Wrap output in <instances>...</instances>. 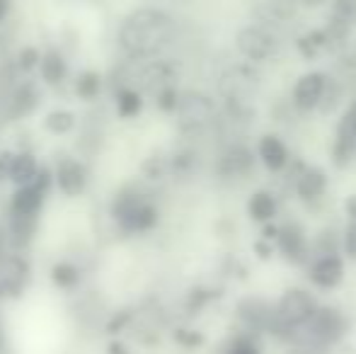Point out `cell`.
Masks as SVG:
<instances>
[{
	"instance_id": "obj_1",
	"label": "cell",
	"mask_w": 356,
	"mask_h": 354,
	"mask_svg": "<svg viewBox=\"0 0 356 354\" xmlns=\"http://www.w3.org/2000/svg\"><path fill=\"white\" fill-rule=\"evenodd\" d=\"M175 34H177V24L172 15L165 13L163 8L143 5L124 15L114 39L124 61L143 63L158 58L175 42Z\"/></svg>"
},
{
	"instance_id": "obj_2",
	"label": "cell",
	"mask_w": 356,
	"mask_h": 354,
	"mask_svg": "<svg viewBox=\"0 0 356 354\" xmlns=\"http://www.w3.org/2000/svg\"><path fill=\"white\" fill-rule=\"evenodd\" d=\"M107 216L122 238H136L158 228L160 209L141 184L127 182L112 194L107 204Z\"/></svg>"
},
{
	"instance_id": "obj_3",
	"label": "cell",
	"mask_w": 356,
	"mask_h": 354,
	"mask_svg": "<svg viewBox=\"0 0 356 354\" xmlns=\"http://www.w3.org/2000/svg\"><path fill=\"white\" fill-rule=\"evenodd\" d=\"M259 92V76L245 63L228 66L218 78V95L225 102V112L233 119H252L254 99Z\"/></svg>"
},
{
	"instance_id": "obj_4",
	"label": "cell",
	"mask_w": 356,
	"mask_h": 354,
	"mask_svg": "<svg viewBox=\"0 0 356 354\" xmlns=\"http://www.w3.org/2000/svg\"><path fill=\"white\" fill-rule=\"evenodd\" d=\"M54 192V175L51 166L42 163L37 177L22 187H13L8 202H5V216H39L47 207L49 197Z\"/></svg>"
},
{
	"instance_id": "obj_5",
	"label": "cell",
	"mask_w": 356,
	"mask_h": 354,
	"mask_svg": "<svg viewBox=\"0 0 356 354\" xmlns=\"http://www.w3.org/2000/svg\"><path fill=\"white\" fill-rule=\"evenodd\" d=\"M47 90L37 81V76L19 78L15 88L0 95V122L3 124H19L24 119L34 117L42 109Z\"/></svg>"
},
{
	"instance_id": "obj_6",
	"label": "cell",
	"mask_w": 356,
	"mask_h": 354,
	"mask_svg": "<svg viewBox=\"0 0 356 354\" xmlns=\"http://www.w3.org/2000/svg\"><path fill=\"white\" fill-rule=\"evenodd\" d=\"M51 175H54V192H58L63 199H80L88 194L90 182H92V172L85 158L78 153H61L56 161L51 163Z\"/></svg>"
},
{
	"instance_id": "obj_7",
	"label": "cell",
	"mask_w": 356,
	"mask_h": 354,
	"mask_svg": "<svg viewBox=\"0 0 356 354\" xmlns=\"http://www.w3.org/2000/svg\"><path fill=\"white\" fill-rule=\"evenodd\" d=\"M315 311H318V306H315V298L310 296L308 291L293 289V291L284 293V298L279 301V308H277V313H274L269 330L277 332L279 337L291 340V337H296L293 332L298 330L300 325H305L310 318H313Z\"/></svg>"
},
{
	"instance_id": "obj_8",
	"label": "cell",
	"mask_w": 356,
	"mask_h": 354,
	"mask_svg": "<svg viewBox=\"0 0 356 354\" xmlns=\"http://www.w3.org/2000/svg\"><path fill=\"white\" fill-rule=\"evenodd\" d=\"M175 117L182 134H199L216 119V102L199 90H187V92H179Z\"/></svg>"
},
{
	"instance_id": "obj_9",
	"label": "cell",
	"mask_w": 356,
	"mask_h": 354,
	"mask_svg": "<svg viewBox=\"0 0 356 354\" xmlns=\"http://www.w3.org/2000/svg\"><path fill=\"white\" fill-rule=\"evenodd\" d=\"M34 279V265L29 260V252H13L0 260V289L5 301H19L27 293L29 284Z\"/></svg>"
},
{
	"instance_id": "obj_10",
	"label": "cell",
	"mask_w": 356,
	"mask_h": 354,
	"mask_svg": "<svg viewBox=\"0 0 356 354\" xmlns=\"http://www.w3.org/2000/svg\"><path fill=\"white\" fill-rule=\"evenodd\" d=\"M37 81L42 83L44 90H61L71 83V61H68V54L58 44H47L42 49Z\"/></svg>"
},
{
	"instance_id": "obj_11",
	"label": "cell",
	"mask_w": 356,
	"mask_h": 354,
	"mask_svg": "<svg viewBox=\"0 0 356 354\" xmlns=\"http://www.w3.org/2000/svg\"><path fill=\"white\" fill-rule=\"evenodd\" d=\"M235 47L250 61H269V58L277 56L279 42L267 27H259V24H250L243 27L235 37Z\"/></svg>"
},
{
	"instance_id": "obj_12",
	"label": "cell",
	"mask_w": 356,
	"mask_h": 354,
	"mask_svg": "<svg viewBox=\"0 0 356 354\" xmlns=\"http://www.w3.org/2000/svg\"><path fill=\"white\" fill-rule=\"evenodd\" d=\"M305 325L310 328V340H313L315 345H332V342L342 340L349 330L347 318H344L337 308H330V306L318 308Z\"/></svg>"
},
{
	"instance_id": "obj_13",
	"label": "cell",
	"mask_w": 356,
	"mask_h": 354,
	"mask_svg": "<svg viewBox=\"0 0 356 354\" xmlns=\"http://www.w3.org/2000/svg\"><path fill=\"white\" fill-rule=\"evenodd\" d=\"M71 92L78 102L97 104L102 95L107 92V76L99 68H80L75 76H71Z\"/></svg>"
},
{
	"instance_id": "obj_14",
	"label": "cell",
	"mask_w": 356,
	"mask_h": 354,
	"mask_svg": "<svg viewBox=\"0 0 356 354\" xmlns=\"http://www.w3.org/2000/svg\"><path fill=\"white\" fill-rule=\"evenodd\" d=\"M5 233L13 252H29L42 228L39 216H5Z\"/></svg>"
},
{
	"instance_id": "obj_15",
	"label": "cell",
	"mask_w": 356,
	"mask_h": 354,
	"mask_svg": "<svg viewBox=\"0 0 356 354\" xmlns=\"http://www.w3.org/2000/svg\"><path fill=\"white\" fill-rule=\"evenodd\" d=\"M354 27H356V0H334L332 13H330V24L325 29L330 39V47H342Z\"/></svg>"
},
{
	"instance_id": "obj_16",
	"label": "cell",
	"mask_w": 356,
	"mask_h": 354,
	"mask_svg": "<svg viewBox=\"0 0 356 354\" xmlns=\"http://www.w3.org/2000/svg\"><path fill=\"white\" fill-rule=\"evenodd\" d=\"M356 153V104L347 109L342 122L337 124V136L332 146V161L337 168H344L352 163Z\"/></svg>"
},
{
	"instance_id": "obj_17",
	"label": "cell",
	"mask_w": 356,
	"mask_h": 354,
	"mask_svg": "<svg viewBox=\"0 0 356 354\" xmlns=\"http://www.w3.org/2000/svg\"><path fill=\"white\" fill-rule=\"evenodd\" d=\"M49 282L56 291L63 293H78L85 282V269L71 257H58L51 267H49Z\"/></svg>"
},
{
	"instance_id": "obj_18",
	"label": "cell",
	"mask_w": 356,
	"mask_h": 354,
	"mask_svg": "<svg viewBox=\"0 0 356 354\" xmlns=\"http://www.w3.org/2000/svg\"><path fill=\"white\" fill-rule=\"evenodd\" d=\"M109 92H112V107L119 122H134L143 114L145 95L136 86H117Z\"/></svg>"
},
{
	"instance_id": "obj_19",
	"label": "cell",
	"mask_w": 356,
	"mask_h": 354,
	"mask_svg": "<svg viewBox=\"0 0 356 354\" xmlns=\"http://www.w3.org/2000/svg\"><path fill=\"white\" fill-rule=\"evenodd\" d=\"M252 170H254V156H252V151L245 146H230L228 151H223L218 163H216V172L223 179L245 177Z\"/></svg>"
},
{
	"instance_id": "obj_20",
	"label": "cell",
	"mask_w": 356,
	"mask_h": 354,
	"mask_svg": "<svg viewBox=\"0 0 356 354\" xmlns=\"http://www.w3.org/2000/svg\"><path fill=\"white\" fill-rule=\"evenodd\" d=\"M80 114L71 107H51L42 114V131L54 138H66L78 131Z\"/></svg>"
},
{
	"instance_id": "obj_21",
	"label": "cell",
	"mask_w": 356,
	"mask_h": 354,
	"mask_svg": "<svg viewBox=\"0 0 356 354\" xmlns=\"http://www.w3.org/2000/svg\"><path fill=\"white\" fill-rule=\"evenodd\" d=\"M39 168H42V161H39V156L34 153V148H13L8 184L10 187H22V184H29L34 177H37Z\"/></svg>"
},
{
	"instance_id": "obj_22",
	"label": "cell",
	"mask_w": 356,
	"mask_h": 354,
	"mask_svg": "<svg viewBox=\"0 0 356 354\" xmlns=\"http://www.w3.org/2000/svg\"><path fill=\"white\" fill-rule=\"evenodd\" d=\"M325 83H327V76L323 73L313 71V73H305L303 78H298L293 88V104L303 112H310L320 104L325 92Z\"/></svg>"
},
{
	"instance_id": "obj_23",
	"label": "cell",
	"mask_w": 356,
	"mask_h": 354,
	"mask_svg": "<svg viewBox=\"0 0 356 354\" xmlns=\"http://www.w3.org/2000/svg\"><path fill=\"white\" fill-rule=\"evenodd\" d=\"M344 277V262L337 255H325L310 267V282L320 289H334Z\"/></svg>"
},
{
	"instance_id": "obj_24",
	"label": "cell",
	"mask_w": 356,
	"mask_h": 354,
	"mask_svg": "<svg viewBox=\"0 0 356 354\" xmlns=\"http://www.w3.org/2000/svg\"><path fill=\"white\" fill-rule=\"evenodd\" d=\"M277 241H279V250L284 252V257L293 265L303 262L305 257V236H303V228L298 223H286L284 228H279L277 233Z\"/></svg>"
},
{
	"instance_id": "obj_25",
	"label": "cell",
	"mask_w": 356,
	"mask_h": 354,
	"mask_svg": "<svg viewBox=\"0 0 356 354\" xmlns=\"http://www.w3.org/2000/svg\"><path fill=\"white\" fill-rule=\"evenodd\" d=\"M238 318L248 328L264 330V328L272 325L274 313L269 311V306L262 301V298H243V301L238 303Z\"/></svg>"
},
{
	"instance_id": "obj_26",
	"label": "cell",
	"mask_w": 356,
	"mask_h": 354,
	"mask_svg": "<svg viewBox=\"0 0 356 354\" xmlns=\"http://www.w3.org/2000/svg\"><path fill=\"white\" fill-rule=\"evenodd\" d=\"M296 13L293 0H259L254 5V17L264 24H279L291 19Z\"/></svg>"
},
{
	"instance_id": "obj_27",
	"label": "cell",
	"mask_w": 356,
	"mask_h": 354,
	"mask_svg": "<svg viewBox=\"0 0 356 354\" xmlns=\"http://www.w3.org/2000/svg\"><path fill=\"white\" fill-rule=\"evenodd\" d=\"M259 158H262V163L272 172H279L289 166V151H286L282 138L274 136V134H267V136L259 141Z\"/></svg>"
},
{
	"instance_id": "obj_28",
	"label": "cell",
	"mask_w": 356,
	"mask_h": 354,
	"mask_svg": "<svg viewBox=\"0 0 356 354\" xmlns=\"http://www.w3.org/2000/svg\"><path fill=\"white\" fill-rule=\"evenodd\" d=\"M325 187H327V175L320 168H303V172L296 177V192L305 202L318 199L325 192Z\"/></svg>"
},
{
	"instance_id": "obj_29",
	"label": "cell",
	"mask_w": 356,
	"mask_h": 354,
	"mask_svg": "<svg viewBox=\"0 0 356 354\" xmlns=\"http://www.w3.org/2000/svg\"><path fill=\"white\" fill-rule=\"evenodd\" d=\"M10 58H13L15 68H17V73L22 78L37 76L39 58H42V47H37V44H19V47L10 54Z\"/></svg>"
},
{
	"instance_id": "obj_30",
	"label": "cell",
	"mask_w": 356,
	"mask_h": 354,
	"mask_svg": "<svg viewBox=\"0 0 356 354\" xmlns=\"http://www.w3.org/2000/svg\"><path fill=\"white\" fill-rule=\"evenodd\" d=\"M248 211H250V218L257 223H269L277 214V202L269 192H257L252 194L248 204Z\"/></svg>"
},
{
	"instance_id": "obj_31",
	"label": "cell",
	"mask_w": 356,
	"mask_h": 354,
	"mask_svg": "<svg viewBox=\"0 0 356 354\" xmlns=\"http://www.w3.org/2000/svg\"><path fill=\"white\" fill-rule=\"evenodd\" d=\"M134 323H136L134 308H119V311H114V313H107V318H104V323H102V330L107 337H119L122 332H127Z\"/></svg>"
},
{
	"instance_id": "obj_32",
	"label": "cell",
	"mask_w": 356,
	"mask_h": 354,
	"mask_svg": "<svg viewBox=\"0 0 356 354\" xmlns=\"http://www.w3.org/2000/svg\"><path fill=\"white\" fill-rule=\"evenodd\" d=\"M296 47H298L300 56L308 58V61H313V58H318V54L323 51V49H330L327 32H325V29H313V32L303 34Z\"/></svg>"
},
{
	"instance_id": "obj_33",
	"label": "cell",
	"mask_w": 356,
	"mask_h": 354,
	"mask_svg": "<svg viewBox=\"0 0 356 354\" xmlns=\"http://www.w3.org/2000/svg\"><path fill=\"white\" fill-rule=\"evenodd\" d=\"M153 97H155V107H158L160 112L175 114L177 102H179V90H177V86H165V88L155 90Z\"/></svg>"
},
{
	"instance_id": "obj_34",
	"label": "cell",
	"mask_w": 356,
	"mask_h": 354,
	"mask_svg": "<svg viewBox=\"0 0 356 354\" xmlns=\"http://www.w3.org/2000/svg\"><path fill=\"white\" fill-rule=\"evenodd\" d=\"M172 340L177 342L179 347H184V350H197V347L204 345V335H202V332L189 330V328H175Z\"/></svg>"
},
{
	"instance_id": "obj_35",
	"label": "cell",
	"mask_w": 356,
	"mask_h": 354,
	"mask_svg": "<svg viewBox=\"0 0 356 354\" xmlns=\"http://www.w3.org/2000/svg\"><path fill=\"white\" fill-rule=\"evenodd\" d=\"M211 296H213V293H209L207 289H194V291L187 296V311L192 313V316H194V313H199L209 301H211Z\"/></svg>"
},
{
	"instance_id": "obj_36",
	"label": "cell",
	"mask_w": 356,
	"mask_h": 354,
	"mask_svg": "<svg viewBox=\"0 0 356 354\" xmlns=\"http://www.w3.org/2000/svg\"><path fill=\"white\" fill-rule=\"evenodd\" d=\"M10 161H13V148H0V187L8 184Z\"/></svg>"
},
{
	"instance_id": "obj_37",
	"label": "cell",
	"mask_w": 356,
	"mask_h": 354,
	"mask_svg": "<svg viewBox=\"0 0 356 354\" xmlns=\"http://www.w3.org/2000/svg\"><path fill=\"white\" fill-rule=\"evenodd\" d=\"M344 252L356 260V221H352L344 231Z\"/></svg>"
},
{
	"instance_id": "obj_38",
	"label": "cell",
	"mask_w": 356,
	"mask_h": 354,
	"mask_svg": "<svg viewBox=\"0 0 356 354\" xmlns=\"http://www.w3.org/2000/svg\"><path fill=\"white\" fill-rule=\"evenodd\" d=\"M225 354H259V350L252 345V342L245 340V337H243V340L233 342V345L228 347V352H225Z\"/></svg>"
},
{
	"instance_id": "obj_39",
	"label": "cell",
	"mask_w": 356,
	"mask_h": 354,
	"mask_svg": "<svg viewBox=\"0 0 356 354\" xmlns=\"http://www.w3.org/2000/svg\"><path fill=\"white\" fill-rule=\"evenodd\" d=\"M104 354H131V350H129V345L122 340V337H109L107 352Z\"/></svg>"
},
{
	"instance_id": "obj_40",
	"label": "cell",
	"mask_w": 356,
	"mask_h": 354,
	"mask_svg": "<svg viewBox=\"0 0 356 354\" xmlns=\"http://www.w3.org/2000/svg\"><path fill=\"white\" fill-rule=\"evenodd\" d=\"M10 252V243H8V233H5V223L0 221V260Z\"/></svg>"
},
{
	"instance_id": "obj_41",
	"label": "cell",
	"mask_w": 356,
	"mask_h": 354,
	"mask_svg": "<svg viewBox=\"0 0 356 354\" xmlns=\"http://www.w3.org/2000/svg\"><path fill=\"white\" fill-rule=\"evenodd\" d=\"M10 13H13V0H0V27L8 22Z\"/></svg>"
},
{
	"instance_id": "obj_42",
	"label": "cell",
	"mask_w": 356,
	"mask_h": 354,
	"mask_svg": "<svg viewBox=\"0 0 356 354\" xmlns=\"http://www.w3.org/2000/svg\"><path fill=\"white\" fill-rule=\"evenodd\" d=\"M344 209H347V216L352 218V221H356V194H352V197L347 199V204H344Z\"/></svg>"
},
{
	"instance_id": "obj_43",
	"label": "cell",
	"mask_w": 356,
	"mask_h": 354,
	"mask_svg": "<svg viewBox=\"0 0 356 354\" xmlns=\"http://www.w3.org/2000/svg\"><path fill=\"white\" fill-rule=\"evenodd\" d=\"M254 250H257L259 257H269V255H272V250H269V246L264 243V238H262V241L254 243Z\"/></svg>"
},
{
	"instance_id": "obj_44",
	"label": "cell",
	"mask_w": 356,
	"mask_h": 354,
	"mask_svg": "<svg viewBox=\"0 0 356 354\" xmlns=\"http://www.w3.org/2000/svg\"><path fill=\"white\" fill-rule=\"evenodd\" d=\"M277 233H279V228L277 226H272V223H267V226L262 228V238H277Z\"/></svg>"
},
{
	"instance_id": "obj_45",
	"label": "cell",
	"mask_w": 356,
	"mask_h": 354,
	"mask_svg": "<svg viewBox=\"0 0 356 354\" xmlns=\"http://www.w3.org/2000/svg\"><path fill=\"white\" fill-rule=\"evenodd\" d=\"M305 5H308V8H315V5H320V0H303Z\"/></svg>"
},
{
	"instance_id": "obj_46",
	"label": "cell",
	"mask_w": 356,
	"mask_h": 354,
	"mask_svg": "<svg viewBox=\"0 0 356 354\" xmlns=\"http://www.w3.org/2000/svg\"><path fill=\"white\" fill-rule=\"evenodd\" d=\"M5 301V298H3V289H0V303H3Z\"/></svg>"
},
{
	"instance_id": "obj_47",
	"label": "cell",
	"mask_w": 356,
	"mask_h": 354,
	"mask_svg": "<svg viewBox=\"0 0 356 354\" xmlns=\"http://www.w3.org/2000/svg\"><path fill=\"white\" fill-rule=\"evenodd\" d=\"M0 347H3V332H0Z\"/></svg>"
},
{
	"instance_id": "obj_48",
	"label": "cell",
	"mask_w": 356,
	"mask_h": 354,
	"mask_svg": "<svg viewBox=\"0 0 356 354\" xmlns=\"http://www.w3.org/2000/svg\"><path fill=\"white\" fill-rule=\"evenodd\" d=\"M0 129H3V122H0Z\"/></svg>"
}]
</instances>
